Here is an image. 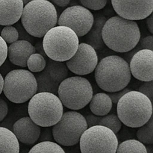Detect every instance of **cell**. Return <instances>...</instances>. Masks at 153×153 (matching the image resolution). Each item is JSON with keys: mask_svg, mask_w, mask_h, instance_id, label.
<instances>
[{"mask_svg": "<svg viewBox=\"0 0 153 153\" xmlns=\"http://www.w3.org/2000/svg\"><path fill=\"white\" fill-rule=\"evenodd\" d=\"M104 44L111 50L127 53L140 40V31L137 22L119 16L107 19L102 31Z\"/></svg>", "mask_w": 153, "mask_h": 153, "instance_id": "obj_1", "label": "cell"}, {"mask_svg": "<svg viewBox=\"0 0 153 153\" xmlns=\"http://www.w3.org/2000/svg\"><path fill=\"white\" fill-rule=\"evenodd\" d=\"M21 24L33 37L42 38L58 22L55 5L47 0H33L24 5Z\"/></svg>", "mask_w": 153, "mask_h": 153, "instance_id": "obj_2", "label": "cell"}, {"mask_svg": "<svg viewBox=\"0 0 153 153\" xmlns=\"http://www.w3.org/2000/svg\"><path fill=\"white\" fill-rule=\"evenodd\" d=\"M94 72L97 85L110 94L126 88L131 81L128 63L117 55H109L100 60Z\"/></svg>", "mask_w": 153, "mask_h": 153, "instance_id": "obj_3", "label": "cell"}, {"mask_svg": "<svg viewBox=\"0 0 153 153\" xmlns=\"http://www.w3.org/2000/svg\"><path fill=\"white\" fill-rule=\"evenodd\" d=\"M117 117L130 128H140L152 115V102L143 94L131 91L123 96L117 103Z\"/></svg>", "mask_w": 153, "mask_h": 153, "instance_id": "obj_4", "label": "cell"}, {"mask_svg": "<svg viewBox=\"0 0 153 153\" xmlns=\"http://www.w3.org/2000/svg\"><path fill=\"white\" fill-rule=\"evenodd\" d=\"M42 44L48 58L66 62L76 52L79 40L76 33L70 28L56 25L45 34Z\"/></svg>", "mask_w": 153, "mask_h": 153, "instance_id": "obj_5", "label": "cell"}, {"mask_svg": "<svg viewBox=\"0 0 153 153\" xmlns=\"http://www.w3.org/2000/svg\"><path fill=\"white\" fill-rule=\"evenodd\" d=\"M29 117L36 125L50 128L58 123L64 114V106L58 96L50 93H37L29 100Z\"/></svg>", "mask_w": 153, "mask_h": 153, "instance_id": "obj_6", "label": "cell"}, {"mask_svg": "<svg viewBox=\"0 0 153 153\" xmlns=\"http://www.w3.org/2000/svg\"><path fill=\"white\" fill-rule=\"evenodd\" d=\"M2 91L6 98L12 102H26L37 94L34 75L23 69L11 70L4 77Z\"/></svg>", "mask_w": 153, "mask_h": 153, "instance_id": "obj_7", "label": "cell"}, {"mask_svg": "<svg viewBox=\"0 0 153 153\" xmlns=\"http://www.w3.org/2000/svg\"><path fill=\"white\" fill-rule=\"evenodd\" d=\"M94 95L89 81L82 76L67 78L59 85L58 97L63 106L74 111L84 108Z\"/></svg>", "mask_w": 153, "mask_h": 153, "instance_id": "obj_8", "label": "cell"}, {"mask_svg": "<svg viewBox=\"0 0 153 153\" xmlns=\"http://www.w3.org/2000/svg\"><path fill=\"white\" fill-rule=\"evenodd\" d=\"M85 117L71 111L63 114L59 122L52 126V137L59 146H73L79 143L82 134L88 129Z\"/></svg>", "mask_w": 153, "mask_h": 153, "instance_id": "obj_9", "label": "cell"}, {"mask_svg": "<svg viewBox=\"0 0 153 153\" xmlns=\"http://www.w3.org/2000/svg\"><path fill=\"white\" fill-rule=\"evenodd\" d=\"M119 143L116 134L106 127L88 128L79 140L81 153H116Z\"/></svg>", "mask_w": 153, "mask_h": 153, "instance_id": "obj_10", "label": "cell"}, {"mask_svg": "<svg viewBox=\"0 0 153 153\" xmlns=\"http://www.w3.org/2000/svg\"><path fill=\"white\" fill-rule=\"evenodd\" d=\"M68 69L65 62H58L46 58V65L42 72L36 73L37 93L58 94L59 85L68 77Z\"/></svg>", "mask_w": 153, "mask_h": 153, "instance_id": "obj_11", "label": "cell"}, {"mask_svg": "<svg viewBox=\"0 0 153 153\" xmlns=\"http://www.w3.org/2000/svg\"><path fill=\"white\" fill-rule=\"evenodd\" d=\"M94 22L93 13L82 5H73L66 8L58 19V26H64L74 31L78 37L86 35Z\"/></svg>", "mask_w": 153, "mask_h": 153, "instance_id": "obj_12", "label": "cell"}, {"mask_svg": "<svg viewBox=\"0 0 153 153\" xmlns=\"http://www.w3.org/2000/svg\"><path fill=\"white\" fill-rule=\"evenodd\" d=\"M97 51L85 43H79L75 55L66 61L68 70L78 76L91 74L98 64Z\"/></svg>", "mask_w": 153, "mask_h": 153, "instance_id": "obj_13", "label": "cell"}, {"mask_svg": "<svg viewBox=\"0 0 153 153\" xmlns=\"http://www.w3.org/2000/svg\"><path fill=\"white\" fill-rule=\"evenodd\" d=\"M112 6L117 15L127 20L146 19L153 11V1H116L112 0Z\"/></svg>", "mask_w": 153, "mask_h": 153, "instance_id": "obj_14", "label": "cell"}, {"mask_svg": "<svg viewBox=\"0 0 153 153\" xmlns=\"http://www.w3.org/2000/svg\"><path fill=\"white\" fill-rule=\"evenodd\" d=\"M131 75L143 82L153 80V51L143 49L136 52L130 60Z\"/></svg>", "mask_w": 153, "mask_h": 153, "instance_id": "obj_15", "label": "cell"}, {"mask_svg": "<svg viewBox=\"0 0 153 153\" xmlns=\"http://www.w3.org/2000/svg\"><path fill=\"white\" fill-rule=\"evenodd\" d=\"M41 128L29 117H22L13 126V133L18 141L26 145L34 144L40 137Z\"/></svg>", "mask_w": 153, "mask_h": 153, "instance_id": "obj_16", "label": "cell"}, {"mask_svg": "<svg viewBox=\"0 0 153 153\" xmlns=\"http://www.w3.org/2000/svg\"><path fill=\"white\" fill-rule=\"evenodd\" d=\"M34 53L36 51L34 46L25 40H18L7 46L9 61L18 67H26L28 58Z\"/></svg>", "mask_w": 153, "mask_h": 153, "instance_id": "obj_17", "label": "cell"}, {"mask_svg": "<svg viewBox=\"0 0 153 153\" xmlns=\"http://www.w3.org/2000/svg\"><path fill=\"white\" fill-rule=\"evenodd\" d=\"M23 7L22 0H0V25L10 26L19 22Z\"/></svg>", "mask_w": 153, "mask_h": 153, "instance_id": "obj_18", "label": "cell"}, {"mask_svg": "<svg viewBox=\"0 0 153 153\" xmlns=\"http://www.w3.org/2000/svg\"><path fill=\"white\" fill-rule=\"evenodd\" d=\"M106 20H107L106 16L102 14L96 15L92 28L86 34L87 36L85 38L86 43H85L94 48L96 51L101 50L105 46L102 37V31L103 26Z\"/></svg>", "mask_w": 153, "mask_h": 153, "instance_id": "obj_19", "label": "cell"}, {"mask_svg": "<svg viewBox=\"0 0 153 153\" xmlns=\"http://www.w3.org/2000/svg\"><path fill=\"white\" fill-rule=\"evenodd\" d=\"M89 104L92 114L97 117H104L108 114L113 106L111 98L105 93H98L93 95Z\"/></svg>", "mask_w": 153, "mask_h": 153, "instance_id": "obj_20", "label": "cell"}, {"mask_svg": "<svg viewBox=\"0 0 153 153\" xmlns=\"http://www.w3.org/2000/svg\"><path fill=\"white\" fill-rule=\"evenodd\" d=\"M0 153H19V143L13 131L0 127Z\"/></svg>", "mask_w": 153, "mask_h": 153, "instance_id": "obj_21", "label": "cell"}, {"mask_svg": "<svg viewBox=\"0 0 153 153\" xmlns=\"http://www.w3.org/2000/svg\"><path fill=\"white\" fill-rule=\"evenodd\" d=\"M116 153H148L147 149L137 140H127L118 144Z\"/></svg>", "mask_w": 153, "mask_h": 153, "instance_id": "obj_22", "label": "cell"}, {"mask_svg": "<svg viewBox=\"0 0 153 153\" xmlns=\"http://www.w3.org/2000/svg\"><path fill=\"white\" fill-rule=\"evenodd\" d=\"M28 153H66V152L55 142L44 141L34 145Z\"/></svg>", "mask_w": 153, "mask_h": 153, "instance_id": "obj_23", "label": "cell"}, {"mask_svg": "<svg viewBox=\"0 0 153 153\" xmlns=\"http://www.w3.org/2000/svg\"><path fill=\"white\" fill-rule=\"evenodd\" d=\"M153 118L139 128L137 131V140L143 145H152L153 143Z\"/></svg>", "mask_w": 153, "mask_h": 153, "instance_id": "obj_24", "label": "cell"}, {"mask_svg": "<svg viewBox=\"0 0 153 153\" xmlns=\"http://www.w3.org/2000/svg\"><path fill=\"white\" fill-rule=\"evenodd\" d=\"M97 126L106 127V128L111 130L115 134H117L121 129L122 123L120 122V120L116 114H107L104 117H100L98 123H97Z\"/></svg>", "mask_w": 153, "mask_h": 153, "instance_id": "obj_25", "label": "cell"}, {"mask_svg": "<svg viewBox=\"0 0 153 153\" xmlns=\"http://www.w3.org/2000/svg\"><path fill=\"white\" fill-rule=\"evenodd\" d=\"M46 65V59L38 53H34L28 58L27 67L31 73H38L43 71Z\"/></svg>", "mask_w": 153, "mask_h": 153, "instance_id": "obj_26", "label": "cell"}, {"mask_svg": "<svg viewBox=\"0 0 153 153\" xmlns=\"http://www.w3.org/2000/svg\"><path fill=\"white\" fill-rule=\"evenodd\" d=\"M143 49H148V50L153 51V37L152 36H147L142 39L139 41L137 46L134 48L131 51L127 52L126 54H124V60L128 63L131 60V57L137 52L138 51L143 50Z\"/></svg>", "mask_w": 153, "mask_h": 153, "instance_id": "obj_27", "label": "cell"}, {"mask_svg": "<svg viewBox=\"0 0 153 153\" xmlns=\"http://www.w3.org/2000/svg\"><path fill=\"white\" fill-rule=\"evenodd\" d=\"M0 36L6 43H8L10 45L19 40V34H18L17 31L15 27L12 25L4 27L1 30Z\"/></svg>", "mask_w": 153, "mask_h": 153, "instance_id": "obj_28", "label": "cell"}, {"mask_svg": "<svg viewBox=\"0 0 153 153\" xmlns=\"http://www.w3.org/2000/svg\"><path fill=\"white\" fill-rule=\"evenodd\" d=\"M81 4L82 7H85L88 10H99L104 8L107 4L106 0H81Z\"/></svg>", "mask_w": 153, "mask_h": 153, "instance_id": "obj_29", "label": "cell"}, {"mask_svg": "<svg viewBox=\"0 0 153 153\" xmlns=\"http://www.w3.org/2000/svg\"><path fill=\"white\" fill-rule=\"evenodd\" d=\"M15 25H16L15 28L16 29L18 34H19V40H25V41H28V43H31V44L33 45V43L34 42V37H31V36L25 31V28H23V26H22L20 22H17Z\"/></svg>", "mask_w": 153, "mask_h": 153, "instance_id": "obj_30", "label": "cell"}, {"mask_svg": "<svg viewBox=\"0 0 153 153\" xmlns=\"http://www.w3.org/2000/svg\"><path fill=\"white\" fill-rule=\"evenodd\" d=\"M138 92L140 94H143L146 96L151 102H152L153 100V81L152 82H144L143 85H140L139 88L137 89Z\"/></svg>", "mask_w": 153, "mask_h": 153, "instance_id": "obj_31", "label": "cell"}, {"mask_svg": "<svg viewBox=\"0 0 153 153\" xmlns=\"http://www.w3.org/2000/svg\"><path fill=\"white\" fill-rule=\"evenodd\" d=\"M7 57V46L0 36V67L5 62Z\"/></svg>", "mask_w": 153, "mask_h": 153, "instance_id": "obj_32", "label": "cell"}, {"mask_svg": "<svg viewBox=\"0 0 153 153\" xmlns=\"http://www.w3.org/2000/svg\"><path fill=\"white\" fill-rule=\"evenodd\" d=\"M129 91H131V89H129V88H124L122 91L115 93H111V94H108V97H110L112 103L117 104V103L118 102V101L120 100L121 97H122L123 96L125 95L126 93L129 92Z\"/></svg>", "mask_w": 153, "mask_h": 153, "instance_id": "obj_33", "label": "cell"}, {"mask_svg": "<svg viewBox=\"0 0 153 153\" xmlns=\"http://www.w3.org/2000/svg\"><path fill=\"white\" fill-rule=\"evenodd\" d=\"M8 112V107L6 102L0 97V122L3 120L7 116Z\"/></svg>", "mask_w": 153, "mask_h": 153, "instance_id": "obj_34", "label": "cell"}, {"mask_svg": "<svg viewBox=\"0 0 153 153\" xmlns=\"http://www.w3.org/2000/svg\"><path fill=\"white\" fill-rule=\"evenodd\" d=\"M51 131H52V130L49 128H44L43 133L41 134V132H40L41 137H39V138H40V141H52V140H53V137H52V133L51 132Z\"/></svg>", "mask_w": 153, "mask_h": 153, "instance_id": "obj_35", "label": "cell"}, {"mask_svg": "<svg viewBox=\"0 0 153 153\" xmlns=\"http://www.w3.org/2000/svg\"><path fill=\"white\" fill-rule=\"evenodd\" d=\"M100 117L95 116L94 114H88L85 117V120H86L87 126L88 128H91L93 126H97V123H98V120Z\"/></svg>", "mask_w": 153, "mask_h": 153, "instance_id": "obj_36", "label": "cell"}, {"mask_svg": "<svg viewBox=\"0 0 153 153\" xmlns=\"http://www.w3.org/2000/svg\"><path fill=\"white\" fill-rule=\"evenodd\" d=\"M34 49H35V51L37 52L36 53L40 54V55H42V56H43V58H46V59L47 58V57H46V54H45V52H44V50H43L42 42H40V41L37 42V43H35V45H34Z\"/></svg>", "mask_w": 153, "mask_h": 153, "instance_id": "obj_37", "label": "cell"}, {"mask_svg": "<svg viewBox=\"0 0 153 153\" xmlns=\"http://www.w3.org/2000/svg\"><path fill=\"white\" fill-rule=\"evenodd\" d=\"M52 4H53L54 5H58L59 7H66V6L68 5L70 3V0H52L51 1Z\"/></svg>", "mask_w": 153, "mask_h": 153, "instance_id": "obj_38", "label": "cell"}, {"mask_svg": "<svg viewBox=\"0 0 153 153\" xmlns=\"http://www.w3.org/2000/svg\"><path fill=\"white\" fill-rule=\"evenodd\" d=\"M146 25H147V28L149 29V32L153 34V14L149 15L147 18H146Z\"/></svg>", "mask_w": 153, "mask_h": 153, "instance_id": "obj_39", "label": "cell"}, {"mask_svg": "<svg viewBox=\"0 0 153 153\" xmlns=\"http://www.w3.org/2000/svg\"><path fill=\"white\" fill-rule=\"evenodd\" d=\"M3 85H4V78L2 77L1 74L0 73V94L3 91Z\"/></svg>", "mask_w": 153, "mask_h": 153, "instance_id": "obj_40", "label": "cell"}]
</instances>
